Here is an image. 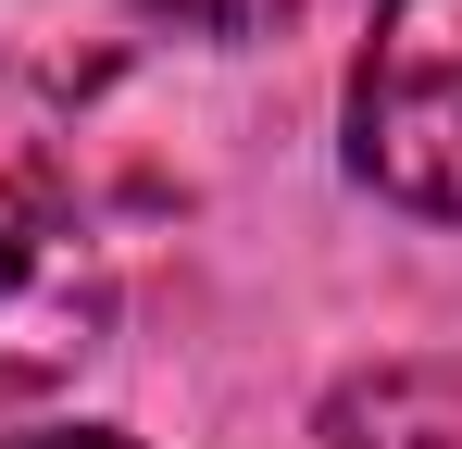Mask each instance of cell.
Listing matches in <instances>:
<instances>
[{"mask_svg": "<svg viewBox=\"0 0 462 449\" xmlns=\"http://www.w3.org/2000/svg\"><path fill=\"white\" fill-rule=\"evenodd\" d=\"M113 337V262H100V224H88L76 175L51 125L13 113L0 87V412L76 387Z\"/></svg>", "mask_w": 462, "mask_h": 449, "instance_id": "1", "label": "cell"}, {"mask_svg": "<svg viewBox=\"0 0 462 449\" xmlns=\"http://www.w3.org/2000/svg\"><path fill=\"white\" fill-rule=\"evenodd\" d=\"M350 175L425 224H462V0H375L350 63Z\"/></svg>", "mask_w": 462, "mask_h": 449, "instance_id": "2", "label": "cell"}, {"mask_svg": "<svg viewBox=\"0 0 462 449\" xmlns=\"http://www.w3.org/2000/svg\"><path fill=\"white\" fill-rule=\"evenodd\" d=\"M312 449H462V362H375V374H350L312 412Z\"/></svg>", "mask_w": 462, "mask_h": 449, "instance_id": "3", "label": "cell"}, {"mask_svg": "<svg viewBox=\"0 0 462 449\" xmlns=\"http://www.w3.org/2000/svg\"><path fill=\"white\" fill-rule=\"evenodd\" d=\"M151 25H188V38H275V25H300L312 0H138Z\"/></svg>", "mask_w": 462, "mask_h": 449, "instance_id": "4", "label": "cell"}, {"mask_svg": "<svg viewBox=\"0 0 462 449\" xmlns=\"http://www.w3.org/2000/svg\"><path fill=\"white\" fill-rule=\"evenodd\" d=\"M0 449H138V437H100V425H25V437H0Z\"/></svg>", "mask_w": 462, "mask_h": 449, "instance_id": "5", "label": "cell"}]
</instances>
